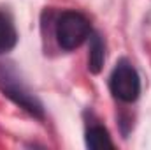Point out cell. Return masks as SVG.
I'll list each match as a JSON object with an SVG mask.
<instances>
[{
  "label": "cell",
  "mask_w": 151,
  "mask_h": 150,
  "mask_svg": "<svg viewBox=\"0 0 151 150\" xmlns=\"http://www.w3.org/2000/svg\"><path fill=\"white\" fill-rule=\"evenodd\" d=\"M104 41L99 34H90V53H88V69L91 74H99L104 66Z\"/></svg>",
  "instance_id": "cell-5"
},
{
  "label": "cell",
  "mask_w": 151,
  "mask_h": 150,
  "mask_svg": "<svg viewBox=\"0 0 151 150\" xmlns=\"http://www.w3.org/2000/svg\"><path fill=\"white\" fill-rule=\"evenodd\" d=\"M0 92L35 118H44V108L40 101L28 90V87L19 78L16 67L9 62H0Z\"/></svg>",
  "instance_id": "cell-1"
},
{
  "label": "cell",
  "mask_w": 151,
  "mask_h": 150,
  "mask_svg": "<svg viewBox=\"0 0 151 150\" xmlns=\"http://www.w3.org/2000/svg\"><path fill=\"white\" fill-rule=\"evenodd\" d=\"M56 41L62 50L70 51L79 48L86 39H90L91 34V25L90 20L76 11H65L60 14L56 21Z\"/></svg>",
  "instance_id": "cell-2"
},
{
  "label": "cell",
  "mask_w": 151,
  "mask_h": 150,
  "mask_svg": "<svg viewBox=\"0 0 151 150\" xmlns=\"http://www.w3.org/2000/svg\"><path fill=\"white\" fill-rule=\"evenodd\" d=\"M111 94L121 103H134L141 94V79L128 60H119L109 78Z\"/></svg>",
  "instance_id": "cell-3"
},
{
  "label": "cell",
  "mask_w": 151,
  "mask_h": 150,
  "mask_svg": "<svg viewBox=\"0 0 151 150\" xmlns=\"http://www.w3.org/2000/svg\"><path fill=\"white\" fill-rule=\"evenodd\" d=\"M18 42V32L11 20V16L0 11V55L12 50Z\"/></svg>",
  "instance_id": "cell-4"
},
{
  "label": "cell",
  "mask_w": 151,
  "mask_h": 150,
  "mask_svg": "<svg viewBox=\"0 0 151 150\" xmlns=\"http://www.w3.org/2000/svg\"><path fill=\"white\" fill-rule=\"evenodd\" d=\"M86 147L93 150H102V149H114V143L102 125H91L86 131Z\"/></svg>",
  "instance_id": "cell-6"
}]
</instances>
